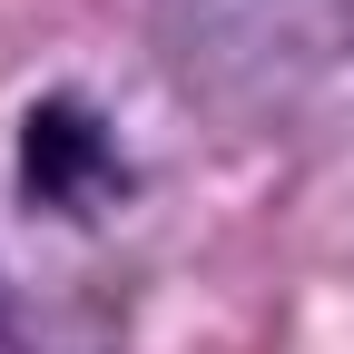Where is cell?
Instances as JSON below:
<instances>
[{"mask_svg": "<svg viewBox=\"0 0 354 354\" xmlns=\"http://www.w3.org/2000/svg\"><path fill=\"white\" fill-rule=\"evenodd\" d=\"M158 39L197 88H266L286 69V0H158Z\"/></svg>", "mask_w": 354, "mask_h": 354, "instance_id": "6da1fadb", "label": "cell"}, {"mask_svg": "<svg viewBox=\"0 0 354 354\" xmlns=\"http://www.w3.org/2000/svg\"><path fill=\"white\" fill-rule=\"evenodd\" d=\"M99 167H109V138H99V118H88L79 99L30 109V197H50V207H88Z\"/></svg>", "mask_w": 354, "mask_h": 354, "instance_id": "7a4b0ae2", "label": "cell"}, {"mask_svg": "<svg viewBox=\"0 0 354 354\" xmlns=\"http://www.w3.org/2000/svg\"><path fill=\"white\" fill-rule=\"evenodd\" d=\"M0 335H10V295H0Z\"/></svg>", "mask_w": 354, "mask_h": 354, "instance_id": "3957f363", "label": "cell"}]
</instances>
